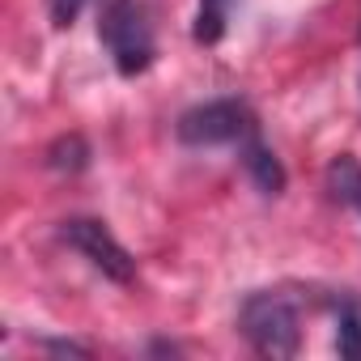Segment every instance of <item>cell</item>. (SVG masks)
Returning <instances> with one entry per match:
<instances>
[{"label": "cell", "mask_w": 361, "mask_h": 361, "mask_svg": "<svg viewBox=\"0 0 361 361\" xmlns=\"http://www.w3.org/2000/svg\"><path fill=\"white\" fill-rule=\"evenodd\" d=\"M98 35L115 60V68L123 77H136L153 64V22H149V9L140 0H106L102 5V22H98Z\"/></svg>", "instance_id": "6da1fadb"}, {"label": "cell", "mask_w": 361, "mask_h": 361, "mask_svg": "<svg viewBox=\"0 0 361 361\" xmlns=\"http://www.w3.org/2000/svg\"><path fill=\"white\" fill-rule=\"evenodd\" d=\"M238 327L251 340V348L264 357H293L298 340H302L298 310L281 293H251L238 310Z\"/></svg>", "instance_id": "7a4b0ae2"}, {"label": "cell", "mask_w": 361, "mask_h": 361, "mask_svg": "<svg viewBox=\"0 0 361 361\" xmlns=\"http://www.w3.org/2000/svg\"><path fill=\"white\" fill-rule=\"evenodd\" d=\"M255 136V115L238 98H217L178 115V140L183 145H243Z\"/></svg>", "instance_id": "3957f363"}, {"label": "cell", "mask_w": 361, "mask_h": 361, "mask_svg": "<svg viewBox=\"0 0 361 361\" xmlns=\"http://www.w3.org/2000/svg\"><path fill=\"white\" fill-rule=\"evenodd\" d=\"M64 243L68 247H77L102 276H111V281H119V285H128L132 276H136V259L128 255V247L102 226V221H94V217H73V221H64Z\"/></svg>", "instance_id": "277c9868"}, {"label": "cell", "mask_w": 361, "mask_h": 361, "mask_svg": "<svg viewBox=\"0 0 361 361\" xmlns=\"http://www.w3.org/2000/svg\"><path fill=\"white\" fill-rule=\"evenodd\" d=\"M243 166L251 170V178H255V188L264 192V196H281V188H285V170H281V161H276V153L259 140V136H251V140H243Z\"/></svg>", "instance_id": "5b68a950"}, {"label": "cell", "mask_w": 361, "mask_h": 361, "mask_svg": "<svg viewBox=\"0 0 361 361\" xmlns=\"http://www.w3.org/2000/svg\"><path fill=\"white\" fill-rule=\"evenodd\" d=\"M327 188L340 204H353L361 209V161L353 153H340L331 166H327Z\"/></svg>", "instance_id": "8992f818"}, {"label": "cell", "mask_w": 361, "mask_h": 361, "mask_svg": "<svg viewBox=\"0 0 361 361\" xmlns=\"http://www.w3.org/2000/svg\"><path fill=\"white\" fill-rule=\"evenodd\" d=\"M336 348H340V357L361 361V310L353 302H344L336 314Z\"/></svg>", "instance_id": "52a82bcc"}, {"label": "cell", "mask_w": 361, "mask_h": 361, "mask_svg": "<svg viewBox=\"0 0 361 361\" xmlns=\"http://www.w3.org/2000/svg\"><path fill=\"white\" fill-rule=\"evenodd\" d=\"M226 35V0H200L196 13V43H217Z\"/></svg>", "instance_id": "ba28073f"}, {"label": "cell", "mask_w": 361, "mask_h": 361, "mask_svg": "<svg viewBox=\"0 0 361 361\" xmlns=\"http://www.w3.org/2000/svg\"><path fill=\"white\" fill-rule=\"evenodd\" d=\"M81 5H85V0H51V18H56V26H73V18L81 13Z\"/></svg>", "instance_id": "9c48e42d"}]
</instances>
